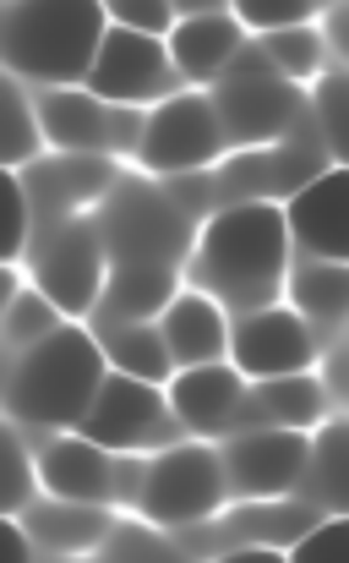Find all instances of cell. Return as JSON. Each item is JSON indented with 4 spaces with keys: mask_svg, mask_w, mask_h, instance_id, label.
Wrapping results in <instances>:
<instances>
[{
    "mask_svg": "<svg viewBox=\"0 0 349 563\" xmlns=\"http://www.w3.org/2000/svg\"><path fill=\"white\" fill-rule=\"evenodd\" d=\"M284 263H290V230H284V208L273 202L224 208L196 246L202 285L218 290V301L246 312L268 307V296L284 285Z\"/></svg>",
    "mask_w": 349,
    "mask_h": 563,
    "instance_id": "obj_1",
    "label": "cell"
},
{
    "mask_svg": "<svg viewBox=\"0 0 349 563\" xmlns=\"http://www.w3.org/2000/svg\"><path fill=\"white\" fill-rule=\"evenodd\" d=\"M104 33H110L104 0H11L5 5V60L16 77H33L44 88L88 82Z\"/></svg>",
    "mask_w": 349,
    "mask_h": 563,
    "instance_id": "obj_2",
    "label": "cell"
},
{
    "mask_svg": "<svg viewBox=\"0 0 349 563\" xmlns=\"http://www.w3.org/2000/svg\"><path fill=\"white\" fill-rule=\"evenodd\" d=\"M110 377V362L99 351L93 334H82L77 323H66L60 334H49L44 345H33L27 356H16L5 399L16 421L33 427H82L99 383Z\"/></svg>",
    "mask_w": 349,
    "mask_h": 563,
    "instance_id": "obj_3",
    "label": "cell"
},
{
    "mask_svg": "<svg viewBox=\"0 0 349 563\" xmlns=\"http://www.w3.org/2000/svg\"><path fill=\"white\" fill-rule=\"evenodd\" d=\"M213 115L224 126V143H268L279 137L290 121H295V93L290 82L262 60V49H240L224 77H218V93H213Z\"/></svg>",
    "mask_w": 349,
    "mask_h": 563,
    "instance_id": "obj_4",
    "label": "cell"
},
{
    "mask_svg": "<svg viewBox=\"0 0 349 563\" xmlns=\"http://www.w3.org/2000/svg\"><path fill=\"white\" fill-rule=\"evenodd\" d=\"M174 60L170 49H165V38H154V33H132V27H115L110 22V33H104V44H99V60H93V71H88V93L93 99H104V104H126V110H137V104H165L174 99Z\"/></svg>",
    "mask_w": 349,
    "mask_h": 563,
    "instance_id": "obj_5",
    "label": "cell"
},
{
    "mask_svg": "<svg viewBox=\"0 0 349 563\" xmlns=\"http://www.w3.org/2000/svg\"><path fill=\"white\" fill-rule=\"evenodd\" d=\"M174 427L170 399L159 394V383H143V377L110 373L99 383L77 438L110 449V454H132V449H148V443H165Z\"/></svg>",
    "mask_w": 349,
    "mask_h": 563,
    "instance_id": "obj_6",
    "label": "cell"
},
{
    "mask_svg": "<svg viewBox=\"0 0 349 563\" xmlns=\"http://www.w3.org/2000/svg\"><path fill=\"white\" fill-rule=\"evenodd\" d=\"M38 121H44V143H55L60 154H77V159L137 148L143 143V126H148L137 110L104 104L88 88H49L38 99Z\"/></svg>",
    "mask_w": 349,
    "mask_h": 563,
    "instance_id": "obj_7",
    "label": "cell"
},
{
    "mask_svg": "<svg viewBox=\"0 0 349 563\" xmlns=\"http://www.w3.org/2000/svg\"><path fill=\"white\" fill-rule=\"evenodd\" d=\"M143 515L154 526H196L224 504V465L213 449H165L159 460H148V482H143Z\"/></svg>",
    "mask_w": 349,
    "mask_h": 563,
    "instance_id": "obj_8",
    "label": "cell"
},
{
    "mask_svg": "<svg viewBox=\"0 0 349 563\" xmlns=\"http://www.w3.org/2000/svg\"><path fill=\"white\" fill-rule=\"evenodd\" d=\"M99 235L110 246V268H174V257L185 252V213L159 191H115Z\"/></svg>",
    "mask_w": 349,
    "mask_h": 563,
    "instance_id": "obj_9",
    "label": "cell"
},
{
    "mask_svg": "<svg viewBox=\"0 0 349 563\" xmlns=\"http://www.w3.org/2000/svg\"><path fill=\"white\" fill-rule=\"evenodd\" d=\"M224 148V126L213 115V99H196V93H180V99H165L148 126H143V165L159 170V176H185V170H202L213 165Z\"/></svg>",
    "mask_w": 349,
    "mask_h": 563,
    "instance_id": "obj_10",
    "label": "cell"
},
{
    "mask_svg": "<svg viewBox=\"0 0 349 563\" xmlns=\"http://www.w3.org/2000/svg\"><path fill=\"white\" fill-rule=\"evenodd\" d=\"M104 279H110V246L93 224L71 219L49 235V246L38 252V290L66 312H93L99 296H104Z\"/></svg>",
    "mask_w": 349,
    "mask_h": 563,
    "instance_id": "obj_11",
    "label": "cell"
},
{
    "mask_svg": "<svg viewBox=\"0 0 349 563\" xmlns=\"http://www.w3.org/2000/svg\"><path fill=\"white\" fill-rule=\"evenodd\" d=\"M229 356H235V373L257 377H290V373H306L317 345H312V329L301 323V312L290 307H257L246 312L235 329H229Z\"/></svg>",
    "mask_w": 349,
    "mask_h": 563,
    "instance_id": "obj_12",
    "label": "cell"
},
{
    "mask_svg": "<svg viewBox=\"0 0 349 563\" xmlns=\"http://www.w3.org/2000/svg\"><path fill=\"white\" fill-rule=\"evenodd\" d=\"M306 438L301 432H284V427H251L240 432L218 465H224V487L240 493V498H279L301 482L306 471Z\"/></svg>",
    "mask_w": 349,
    "mask_h": 563,
    "instance_id": "obj_13",
    "label": "cell"
},
{
    "mask_svg": "<svg viewBox=\"0 0 349 563\" xmlns=\"http://www.w3.org/2000/svg\"><path fill=\"white\" fill-rule=\"evenodd\" d=\"M284 230L290 241L306 252V257H323V263H345L349 246V224H345V170H323L312 176L301 191H290V208H284Z\"/></svg>",
    "mask_w": 349,
    "mask_h": 563,
    "instance_id": "obj_14",
    "label": "cell"
},
{
    "mask_svg": "<svg viewBox=\"0 0 349 563\" xmlns=\"http://www.w3.org/2000/svg\"><path fill=\"white\" fill-rule=\"evenodd\" d=\"M38 482L60 504H93V509H104L115 498V454L99 449V443H88V438H60V443L44 449Z\"/></svg>",
    "mask_w": 349,
    "mask_h": 563,
    "instance_id": "obj_15",
    "label": "cell"
},
{
    "mask_svg": "<svg viewBox=\"0 0 349 563\" xmlns=\"http://www.w3.org/2000/svg\"><path fill=\"white\" fill-rule=\"evenodd\" d=\"M170 416L191 432H224L235 427L240 405H246V388L240 373L224 367V362H207V367H180V377L170 383Z\"/></svg>",
    "mask_w": 349,
    "mask_h": 563,
    "instance_id": "obj_16",
    "label": "cell"
},
{
    "mask_svg": "<svg viewBox=\"0 0 349 563\" xmlns=\"http://www.w3.org/2000/svg\"><path fill=\"white\" fill-rule=\"evenodd\" d=\"M159 334H165V351H170L174 367H207L229 351V323H224L218 301L202 290L170 296V307L159 312Z\"/></svg>",
    "mask_w": 349,
    "mask_h": 563,
    "instance_id": "obj_17",
    "label": "cell"
},
{
    "mask_svg": "<svg viewBox=\"0 0 349 563\" xmlns=\"http://www.w3.org/2000/svg\"><path fill=\"white\" fill-rule=\"evenodd\" d=\"M174 71L202 82V77H224V66L240 55V22L229 11H207V16H180L165 38Z\"/></svg>",
    "mask_w": 349,
    "mask_h": 563,
    "instance_id": "obj_18",
    "label": "cell"
},
{
    "mask_svg": "<svg viewBox=\"0 0 349 563\" xmlns=\"http://www.w3.org/2000/svg\"><path fill=\"white\" fill-rule=\"evenodd\" d=\"M323 405H328V388H323V383H317L312 373L268 377V383L257 388V399H246V405H240L235 427L257 416V421H268V427L306 432V427H317V421H323Z\"/></svg>",
    "mask_w": 349,
    "mask_h": 563,
    "instance_id": "obj_19",
    "label": "cell"
},
{
    "mask_svg": "<svg viewBox=\"0 0 349 563\" xmlns=\"http://www.w3.org/2000/svg\"><path fill=\"white\" fill-rule=\"evenodd\" d=\"M99 351H104L110 373L143 377V383H165V377L174 373L170 351H165V334H159V323H148V318H115V323L99 334Z\"/></svg>",
    "mask_w": 349,
    "mask_h": 563,
    "instance_id": "obj_20",
    "label": "cell"
},
{
    "mask_svg": "<svg viewBox=\"0 0 349 563\" xmlns=\"http://www.w3.org/2000/svg\"><path fill=\"white\" fill-rule=\"evenodd\" d=\"M33 537L44 542V548H55V553H82V548H93V542H104L110 537V515L104 509H93V504H38V515H33Z\"/></svg>",
    "mask_w": 349,
    "mask_h": 563,
    "instance_id": "obj_21",
    "label": "cell"
},
{
    "mask_svg": "<svg viewBox=\"0 0 349 563\" xmlns=\"http://www.w3.org/2000/svg\"><path fill=\"white\" fill-rule=\"evenodd\" d=\"M323 49H328V38H323L312 22H295V27H273V33H262V60H268L284 82H306V77H317V71H323Z\"/></svg>",
    "mask_w": 349,
    "mask_h": 563,
    "instance_id": "obj_22",
    "label": "cell"
},
{
    "mask_svg": "<svg viewBox=\"0 0 349 563\" xmlns=\"http://www.w3.org/2000/svg\"><path fill=\"white\" fill-rule=\"evenodd\" d=\"M66 329V312L44 296V290H11L5 296V345L16 356H27L33 345H44L49 334Z\"/></svg>",
    "mask_w": 349,
    "mask_h": 563,
    "instance_id": "obj_23",
    "label": "cell"
},
{
    "mask_svg": "<svg viewBox=\"0 0 349 563\" xmlns=\"http://www.w3.org/2000/svg\"><path fill=\"white\" fill-rule=\"evenodd\" d=\"M0 104H5V126H0V154L11 170H22L38 148H44V121H38V104L27 99V88L11 77L0 88Z\"/></svg>",
    "mask_w": 349,
    "mask_h": 563,
    "instance_id": "obj_24",
    "label": "cell"
},
{
    "mask_svg": "<svg viewBox=\"0 0 349 563\" xmlns=\"http://www.w3.org/2000/svg\"><path fill=\"white\" fill-rule=\"evenodd\" d=\"M290 290H295V307H301V312H312V318H339V312H345V263L312 257V263H301V274L290 279Z\"/></svg>",
    "mask_w": 349,
    "mask_h": 563,
    "instance_id": "obj_25",
    "label": "cell"
},
{
    "mask_svg": "<svg viewBox=\"0 0 349 563\" xmlns=\"http://www.w3.org/2000/svg\"><path fill=\"white\" fill-rule=\"evenodd\" d=\"M301 476H312V482L323 487V504H328V509L345 504V432H339V427H328V432L306 449V471H301Z\"/></svg>",
    "mask_w": 349,
    "mask_h": 563,
    "instance_id": "obj_26",
    "label": "cell"
},
{
    "mask_svg": "<svg viewBox=\"0 0 349 563\" xmlns=\"http://www.w3.org/2000/svg\"><path fill=\"white\" fill-rule=\"evenodd\" d=\"M229 5H235V22L262 27V33H273V27H295V22H312V11H317V0H229Z\"/></svg>",
    "mask_w": 349,
    "mask_h": 563,
    "instance_id": "obj_27",
    "label": "cell"
},
{
    "mask_svg": "<svg viewBox=\"0 0 349 563\" xmlns=\"http://www.w3.org/2000/svg\"><path fill=\"white\" fill-rule=\"evenodd\" d=\"M104 11H110V22H115V27L154 33V38H165V33H170V22H174L170 0H104Z\"/></svg>",
    "mask_w": 349,
    "mask_h": 563,
    "instance_id": "obj_28",
    "label": "cell"
},
{
    "mask_svg": "<svg viewBox=\"0 0 349 563\" xmlns=\"http://www.w3.org/2000/svg\"><path fill=\"white\" fill-rule=\"evenodd\" d=\"M0 454H5V509H11V515H22V509H27V498H33L38 471H33V460H27V449H22V438H16V432H5V438H0Z\"/></svg>",
    "mask_w": 349,
    "mask_h": 563,
    "instance_id": "obj_29",
    "label": "cell"
},
{
    "mask_svg": "<svg viewBox=\"0 0 349 563\" xmlns=\"http://www.w3.org/2000/svg\"><path fill=\"white\" fill-rule=\"evenodd\" d=\"M0 191H5V257H22L27 224H33V197H27V181L16 170L0 176Z\"/></svg>",
    "mask_w": 349,
    "mask_h": 563,
    "instance_id": "obj_30",
    "label": "cell"
},
{
    "mask_svg": "<svg viewBox=\"0 0 349 563\" xmlns=\"http://www.w3.org/2000/svg\"><path fill=\"white\" fill-rule=\"evenodd\" d=\"M284 563H345V520H323L317 531H306Z\"/></svg>",
    "mask_w": 349,
    "mask_h": 563,
    "instance_id": "obj_31",
    "label": "cell"
},
{
    "mask_svg": "<svg viewBox=\"0 0 349 563\" xmlns=\"http://www.w3.org/2000/svg\"><path fill=\"white\" fill-rule=\"evenodd\" d=\"M317 104H323L328 148H334V154H345V82H339V77H328V82H323V93H317Z\"/></svg>",
    "mask_w": 349,
    "mask_h": 563,
    "instance_id": "obj_32",
    "label": "cell"
},
{
    "mask_svg": "<svg viewBox=\"0 0 349 563\" xmlns=\"http://www.w3.org/2000/svg\"><path fill=\"white\" fill-rule=\"evenodd\" d=\"M5 553H11V563H33V537L22 526H5Z\"/></svg>",
    "mask_w": 349,
    "mask_h": 563,
    "instance_id": "obj_33",
    "label": "cell"
},
{
    "mask_svg": "<svg viewBox=\"0 0 349 563\" xmlns=\"http://www.w3.org/2000/svg\"><path fill=\"white\" fill-rule=\"evenodd\" d=\"M218 563H284V553H273V548H235L229 559Z\"/></svg>",
    "mask_w": 349,
    "mask_h": 563,
    "instance_id": "obj_34",
    "label": "cell"
},
{
    "mask_svg": "<svg viewBox=\"0 0 349 563\" xmlns=\"http://www.w3.org/2000/svg\"><path fill=\"white\" fill-rule=\"evenodd\" d=\"M180 16H207V11H224L229 0H170Z\"/></svg>",
    "mask_w": 349,
    "mask_h": 563,
    "instance_id": "obj_35",
    "label": "cell"
}]
</instances>
